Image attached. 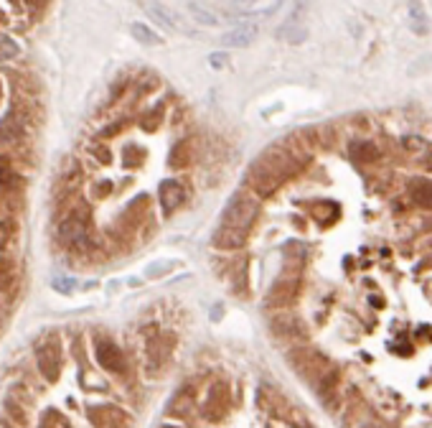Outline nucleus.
I'll use <instances>...</instances> for the list:
<instances>
[{
    "mask_svg": "<svg viewBox=\"0 0 432 428\" xmlns=\"http://www.w3.org/2000/svg\"><path fill=\"white\" fill-rule=\"evenodd\" d=\"M92 153H95V156H97V159H100V161H102V163H110V161H112V156H110V153H107V148H104V145H97V148H95V151H92Z\"/></svg>",
    "mask_w": 432,
    "mask_h": 428,
    "instance_id": "nucleus-29",
    "label": "nucleus"
},
{
    "mask_svg": "<svg viewBox=\"0 0 432 428\" xmlns=\"http://www.w3.org/2000/svg\"><path fill=\"white\" fill-rule=\"evenodd\" d=\"M229 405H232L229 385L224 380H216L212 388H209V398H206V405H204V418L212 420V423H219L229 413Z\"/></svg>",
    "mask_w": 432,
    "mask_h": 428,
    "instance_id": "nucleus-8",
    "label": "nucleus"
},
{
    "mask_svg": "<svg viewBox=\"0 0 432 428\" xmlns=\"http://www.w3.org/2000/svg\"><path fill=\"white\" fill-rule=\"evenodd\" d=\"M158 197H160V206H163V212L171 214L183 204V199H186V186H183L181 181H176V179H168V181L160 184Z\"/></svg>",
    "mask_w": 432,
    "mask_h": 428,
    "instance_id": "nucleus-11",
    "label": "nucleus"
},
{
    "mask_svg": "<svg viewBox=\"0 0 432 428\" xmlns=\"http://www.w3.org/2000/svg\"><path fill=\"white\" fill-rule=\"evenodd\" d=\"M409 197L417 206L432 209V184L427 179H412L409 181Z\"/></svg>",
    "mask_w": 432,
    "mask_h": 428,
    "instance_id": "nucleus-12",
    "label": "nucleus"
},
{
    "mask_svg": "<svg viewBox=\"0 0 432 428\" xmlns=\"http://www.w3.org/2000/svg\"><path fill=\"white\" fill-rule=\"evenodd\" d=\"M209 64H212V69H227L229 66V56L227 51H214L212 56H209Z\"/></svg>",
    "mask_w": 432,
    "mask_h": 428,
    "instance_id": "nucleus-23",
    "label": "nucleus"
},
{
    "mask_svg": "<svg viewBox=\"0 0 432 428\" xmlns=\"http://www.w3.org/2000/svg\"><path fill=\"white\" fill-rule=\"evenodd\" d=\"M364 428H379V426H374V423H371V426H364Z\"/></svg>",
    "mask_w": 432,
    "mask_h": 428,
    "instance_id": "nucleus-31",
    "label": "nucleus"
},
{
    "mask_svg": "<svg viewBox=\"0 0 432 428\" xmlns=\"http://www.w3.org/2000/svg\"><path fill=\"white\" fill-rule=\"evenodd\" d=\"M288 362H290L292 370L300 375V380H306L313 390L318 388V385L328 377L330 370H333V362H330L328 357L323 355L321 349L308 347V344L288 349Z\"/></svg>",
    "mask_w": 432,
    "mask_h": 428,
    "instance_id": "nucleus-2",
    "label": "nucleus"
},
{
    "mask_svg": "<svg viewBox=\"0 0 432 428\" xmlns=\"http://www.w3.org/2000/svg\"><path fill=\"white\" fill-rule=\"evenodd\" d=\"M285 28H288V31H285L283 36L288 41H292V44H300V41L306 39V28H303V26H285Z\"/></svg>",
    "mask_w": 432,
    "mask_h": 428,
    "instance_id": "nucleus-24",
    "label": "nucleus"
},
{
    "mask_svg": "<svg viewBox=\"0 0 432 428\" xmlns=\"http://www.w3.org/2000/svg\"><path fill=\"white\" fill-rule=\"evenodd\" d=\"M74 285H77L74 278H54V288L59 291V294H69Z\"/></svg>",
    "mask_w": 432,
    "mask_h": 428,
    "instance_id": "nucleus-27",
    "label": "nucleus"
},
{
    "mask_svg": "<svg viewBox=\"0 0 432 428\" xmlns=\"http://www.w3.org/2000/svg\"><path fill=\"white\" fill-rule=\"evenodd\" d=\"M409 21H412V28H415V33H427V28H430V21H427V13H424L422 6H409Z\"/></svg>",
    "mask_w": 432,
    "mask_h": 428,
    "instance_id": "nucleus-18",
    "label": "nucleus"
},
{
    "mask_svg": "<svg viewBox=\"0 0 432 428\" xmlns=\"http://www.w3.org/2000/svg\"><path fill=\"white\" fill-rule=\"evenodd\" d=\"M270 332H272L275 341H280V344H288L290 349L303 347V344L308 341L306 321H303L298 314H292V311H288V309L270 316Z\"/></svg>",
    "mask_w": 432,
    "mask_h": 428,
    "instance_id": "nucleus-3",
    "label": "nucleus"
},
{
    "mask_svg": "<svg viewBox=\"0 0 432 428\" xmlns=\"http://www.w3.org/2000/svg\"><path fill=\"white\" fill-rule=\"evenodd\" d=\"M176 347V337L173 334H148V344H145V367L150 375L160 373Z\"/></svg>",
    "mask_w": 432,
    "mask_h": 428,
    "instance_id": "nucleus-6",
    "label": "nucleus"
},
{
    "mask_svg": "<svg viewBox=\"0 0 432 428\" xmlns=\"http://www.w3.org/2000/svg\"><path fill=\"white\" fill-rule=\"evenodd\" d=\"M348 156H351L356 163H374V161H377L382 153H379V148L374 145V143L354 141L351 145H348Z\"/></svg>",
    "mask_w": 432,
    "mask_h": 428,
    "instance_id": "nucleus-13",
    "label": "nucleus"
},
{
    "mask_svg": "<svg viewBox=\"0 0 432 428\" xmlns=\"http://www.w3.org/2000/svg\"><path fill=\"white\" fill-rule=\"evenodd\" d=\"M259 199L252 191H236L221 212V222L214 232V245L219 250H239L247 245L252 224L257 222Z\"/></svg>",
    "mask_w": 432,
    "mask_h": 428,
    "instance_id": "nucleus-1",
    "label": "nucleus"
},
{
    "mask_svg": "<svg viewBox=\"0 0 432 428\" xmlns=\"http://www.w3.org/2000/svg\"><path fill=\"white\" fill-rule=\"evenodd\" d=\"M89 420L97 428H130V416L112 403L89 405Z\"/></svg>",
    "mask_w": 432,
    "mask_h": 428,
    "instance_id": "nucleus-9",
    "label": "nucleus"
},
{
    "mask_svg": "<svg viewBox=\"0 0 432 428\" xmlns=\"http://www.w3.org/2000/svg\"><path fill=\"white\" fill-rule=\"evenodd\" d=\"M13 56H18V44L10 36L0 33V62H8Z\"/></svg>",
    "mask_w": 432,
    "mask_h": 428,
    "instance_id": "nucleus-21",
    "label": "nucleus"
},
{
    "mask_svg": "<svg viewBox=\"0 0 432 428\" xmlns=\"http://www.w3.org/2000/svg\"><path fill=\"white\" fill-rule=\"evenodd\" d=\"M186 8H189V13H191V16H194V18H196V21H198V24H201V26H216V24H219V18H216V13H212V10L204 8V6H198V3H189Z\"/></svg>",
    "mask_w": 432,
    "mask_h": 428,
    "instance_id": "nucleus-19",
    "label": "nucleus"
},
{
    "mask_svg": "<svg viewBox=\"0 0 432 428\" xmlns=\"http://www.w3.org/2000/svg\"><path fill=\"white\" fill-rule=\"evenodd\" d=\"M176 268H178V260H158L145 268V278H163L165 273H171Z\"/></svg>",
    "mask_w": 432,
    "mask_h": 428,
    "instance_id": "nucleus-20",
    "label": "nucleus"
},
{
    "mask_svg": "<svg viewBox=\"0 0 432 428\" xmlns=\"http://www.w3.org/2000/svg\"><path fill=\"white\" fill-rule=\"evenodd\" d=\"M0 184H3V186H13V184H21V179H18L8 166H0Z\"/></svg>",
    "mask_w": 432,
    "mask_h": 428,
    "instance_id": "nucleus-26",
    "label": "nucleus"
},
{
    "mask_svg": "<svg viewBox=\"0 0 432 428\" xmlns=\"http://www.w3.org/2000/svg\"><path fill=\"white\" fill-rule=\"evenodd\" d=\"M148 8V13L153 18H156L158 24L163 26V28H173V31H183L181 26H178V18L173 16L171 10L165 8V6H145Z\"/></svg>",
    "mask_w": 432,
    "mask_h": 428,
    "instance_id": "nucleus-16",
    "label": "nucleus"
},
{
    "mask_svg": "<svg viewBox=\"0 0 432 428\" xmlns=\"http://www.w3.org/2000/svg\"><path fill=\"white\" fill-rule=\"evenodd\" d=\"M59 240L69 247H89V209L77 206L59 222Z\"/></svg>",
    "mask_w": 432,
    "mask_h": 428,
    "instance_id": "nucleus-4",
    "label": "nucleus"
},
{
    "mask_svg": "<svg viewBox=\"0 0 432 428\" xmlns=\"http://www.w3.org/2000/svg\"><path fill=\"white\" fill-rule=\"evenodd\" d=\"M13 262L8 258H0V288H6L8 280H13Z\"/></svg>",
    "mask_w": 432,
    "mask_h": 428,
    "instance_id": "nucleus-22",
    "label": "nucleus"
},
{
    "mask_svg": "<svg viewBox=\"0 0 432 428\" xmlns=\"http://www.w3.org/2000/svg\"><path fill=\"white\" fill-rule=\"evenodd\" d=\"M95 357H97V362H100L107 373L122 375L127 370L125 355H122V349H120L112 339H97Z\"/></svg>",
    "mask_w": 432,
    "mask_h": 428,
    "instance_id": "nucleus-10",
    "label": "nucleus"
},
{
    "mask_svg": "<svg viewBox=\"0 0 432 428\" xmlns=\"http://www.w3.org/2000/svg\"><path fill=\"white\" fill-rule=\"evenodd\" d=\"M130 31H133V36L140 41L142 46H160V44H163V39H160V36H158L153 28H148V26L133 24V28H130Z\"/></svg>",
    "mask_w": 432,
    "mask_h": 428,
    "instance_id": "nucleus-17",
    "label": "nucleus"
},
{
    "mask_svg": "<svg viewBox=\"0 0 432 428\" xmlns=\"http://www.w3.org/2000/svg\"><path fill=\"white\" fill-rule=\"evenodd\" d=\"M189 163H191V145L186 141L176 143L173 151L168 153V166L176 168V171H181V168H186Z\"/></svg>",
    "mask_w": 432,
    "mask_h": 428,
    "instance_id": "nucleus-15",
    "label": "nucleus"
},
{
    "mask_svg": "<svg viewBox=\"0 0 432 428\" xmlns=\"http://www.w3.org/2000/svg\"><path fill=\"white\" fill-rule=\"evenodd\" d=\"M300 294V270H283L270 285L265 306L267 309H288Z\"/></svg>",
    "mask_w": 432,
    "mask_h": 428,
    "instance_id": "nucleus-5",
    "label": "nucleus"
},
{
    "mask_svg": "<svg viewBox=\"0 0 432 428\" xmlns=\"http://www.w3.org/2000/svg\"><path fill=\"white\" fill-rule=\"evenodd\" d=\"M142 159H145V153L140 148H127L125 153V166H140Z\"/></svg>",
    "mask_w": 432,
    "mask_h": 428,
    "instance_id": "nucleus-25",
    "label": "nucleus"
},
{
    "mask_svg": "<svg viewBox=\"0 0 432 428\" xmlns=\"http://www.w3.org/2000/svg\"><path fill=\"white\" fill-rule=\"evenodd\" d=\"M402 145H404V148H415V153H424L427 151V145H424V141H420V138H415V135H412V138H404V141H402Z\"/></svg>",
    "mask_w": 432,
    "mask_h": 428,
    "instance_id": "nucleus-28",
    "label": "nucleus"
},
{
    "mask_svg": "<svg viewBox=\"0 0 432 428\" xmlns=\"http://www.w3.org/2000/svg\"><path fill=\"white\" fill-rule=\"evenodd\" d=\"M254 36H257V28H254V26H239L234 31L224 33V36H221V44H224V46H247L250 41H254Z\"/></svg>",
    "mask_w": 432,
    "mask_h": 428,
    "instance_id": "nucleus-14",
    "label": "nucleus"
},
{
    "mask_svg": "<svg viewBox=\"0 0 432 428\" xmlns=\"http://www.w3.org/2000/svg\"><path fill=\"white\" fill-rule=\"evenodd\" d=\"M36 365H39L41 375L46 380L54 382L59 377V370H62V349H59V339L56 337H48V339L36 344Z\"/></svg>",
    "mask_w": 432,
    "mask_h": 428,
    "instance_id": "nucleus-7",
    "label": "nucleus"
},
{
    "mask_svg": "<svg viewBox=\"0 0 432 428\" xmlns=\"http://www.w3.org/2000/svg\"><path fill=\"white\" fill-rule=\"evenodd\" d=\"M163 428H183V426H171V423H165Z\"/></svg>",
    "mask_w": 432,
    "mask_h": 428,
    "instance_id": "nucleus-30",
    "label": "nucleus"
}]
</instances>
